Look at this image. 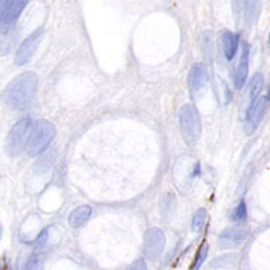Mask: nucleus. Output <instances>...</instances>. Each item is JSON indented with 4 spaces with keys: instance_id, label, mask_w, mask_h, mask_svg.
<instances>
[{
    "instance_id": "9b49d317",
    "label": "nucleus",
    "mask_w": 270,
    "mask_h": 270,
    "mask_svg": "<svg viewBox=\"0 0 270 270\" xmlns=\"http://www.w3.org/2000/svg\"><path fill=\"white\" fill-rule=\"evenodd\" d=\"M246 236H248V230L245 227L234 225L222 231V234L219 236V243L222 248H230L233 245H239Z\"/></svg>"
},
{
    "instance_id": "9d476101",
    "label": "nucleus",
    "mask_w": 270,
    "mask_h": 270,
    "mask_svg": "<svg viewBox=\"0 0 270 270\" xmlns=\"http://www.w3.org/2000/svg\"><path fill=\"white\" fill-rule=\"evenodd\" d=\"M248 69H249V45L248 42H242V54H240V60L234 72L236 89L240 90L245 86V81L248 78Z\"/></svg>"
},
{
    "instance_id": "dca6fc26",
    "label": "nucleus",
    "mask_w": 270,
    "mask_h": 270,
    "mask_svg": "<svg viewBox=\"0 0 270 270\" xmlns=\"http://www.w3.org/2000/svg\"><path fill=\"white\" fill-rule=\"evenodd\" d=\"M207 254H209V245L204 242V243L201 245V248H200L198 254H197V258H195V261H194L192 269L191 270H200L201 264H203V263H204V260L207 258Z\"/></svg>"
},
{
    "instance_id": "39448f33",
    "label": "nucleus",
    "mask_w": 270,
    "mask_h": 270,
    "mask_svg": "<svg viewBox=\"0 0 270 270\" xmlns=\"http://www.w3.org/2000/svg\"><path fill=\"white\" fill-rule=\"evenodd\" d=\"M44 35V30L39 29L36 32H33L30 36H27V39H24L21 42V45L18 47L17 53H15V65L18 66H23L24 63H27L30 60V57L33 56V53L36 51L39 42H41V38Z\"/></svg>"
},
{
    "instance_id": "4468645a",
    "label": "nucleus",
    "mask_w": 270,
    "mask_h": 270,
    "mask_svg": "<svg viewBox=\"0 0 270 270\" xmlns=\"http://www.w3.org/2000/svg\"><path fill=\"white\" fill-rule=\"evenodd\" d=\"M263 81H264V78H263V74H255L254 77H252V80H251V84H249V96H251V102H255L257 99H258V95H260V92L263 89Z\"/></svg>"
},
{
    "instance_id": "f257e3e1",
    "label": "nucleus",
    "mask_w": 270,
    "mask_h": 270,
    "mask_svg": "<svg viewBox=\"0 0 270 270\" xmlns=\"http://www.w3.org/2000/svg\"><path fill=\"white\" fill-rule=\"evenodd\" d=\"M38 89V77L35 72H24L14 78L3 92L5 105L14 111H21L27 108Z\"/></svg>"
},
{
    "instance_id": "6e6552de",
    "label": "nucleus",
    "mask_w": 270,
    "mask_h": 270,
    "mask_svg": "<svg viewBox=\"0 0 270 270\" xmlns=\"http://www.w3.org/2000/svg\"><path fill=\"white\" fill-rule=\"evenodd\" d=\"M26 5H27V2H24V0H18V2L5 0V2H2V8H0L2 27H9L11 24H14L18 20L23 9L26 8Z\"/></svg>"
},
{
    "instance_id": "a211bd4d",
    "label": "nucleus",
    "mask_w": 270,
    "mask_h": 270,
    "mask_svg": "<svg viewBox=\"0 0 270 270\" xmlns=\"http://www.w3.org/2000/svg\"><path fill=\"white\" fill-rule=\"evenodd\" d=\"M129 270H146V264H144L143 260H138V261H135V263L131 266V269Z\"/></svg>"
},
{
    "instance_id": "6ab92c4d",
    "label": "nucleus",
    "mask_w": 270,
    "mask_h": 270,
    "mask_svg": "<svg viewBox=\"0 0 270 270\" xmlns=\"http://www.w3.org/2000/svg\"><path fill=\"white\" fill-rule=\"evenodd\" d=\"M267 101H270V86H269V92H267Z\"/></svg>"
},
{
    "instance_id": "f3484780",
    "label": "nucleus",
    "mask_w": 270,
    "mask_h": 270,
    "mask_svg": "<svg viewBox=\"0 0 270 270\" xmlns=\"http://www.w3.org/2000/svg\"><path fill=\"white\" fill-rule=\"evenodd\" d=\"M246 216H248L246 204H245V201H240L239 206L236 207L234 213H233V221H245Z\"/></svg>"
},
{
    "instance_id": "f8f14e48",
    "label": "nucleus",
    "mask_w": 270,
    "mask_h": 270,
    "mask_svg": "<svg viewBox=\"0 0 270 270\" xmlns=\"http://www.w3.org/2000/svg\"><path fill=\"white\" fill-rule=\"evenodd\" d=\"M221 42H222V51L225 54V59L233 60L239 48V35L233 32H225L221 38Z\"/></svg>"
},
{
    "instance_id": "423d86ee",
    "label": "nucleus",
    "mask_w": 270,
    "mask_h": 270,
    "mask_svg": "<svg viewBox=\"0 0 270 270\" xmlns=\"http://www.w3.org/2000/svg\"><path fill=\"white\" fill-rule=\"evenodd\" d=\"M209 81V71L204 63H195L191 71H189V78H188V86L192 98H197L201 95Z\"/></svg>"
},
{
    "instance_id": "f03ea898",
    "label": "nucleus",
    "mask_w": 270,
    "mask_h": 270,
    "mask_svg": "<svg viewBox=\"0 0 270 270\" xmlns=\"http://www.w3.org/2000/svg\"><path fill=\"white\" fill-rule=\"evenodd\" d=\"M56 135V128L51 122L48 120H36L29 132V138H27V144H26V152L29 156H36L41 152H44L47 149V146L50 144V141L54 138Z\"/></svg>"
},
{
    "instance_id": "ddd939ff",
    "label": "nucleus",
    "mask_w": 270,
    "mask_h": 270,
    "mask_svg": "<svg viewBox=\"0 0 270 270\" xmlns=\"http://www.w3.org/2000/svg\"><path fill=\"white\" fill-rule=\"evenodd\" d=\"M90 215H92V207L90 206H80V207H77L69 215V225L72 228L83 227L89 221Z\"/></svg>"
},
{
    "instance_id": "20e7f679",
    "label": "nucleus",
    "mask_w": 270,
    "mask_h": 270,
    "mask_svg": "<svg viewBox=\"0 0 270 270\" xmlns=\"http://www.w3.org/2000/svg\"><path fill=\"white\" fill-rule=\"evenodd\" d=\"M30 128H32L30 120L23 119L11 129L9 135H8V140H6V152H8L9 156L15 158L26 149Z\"/></svg>"
},
{
    "instance_id": "0eeeda50",
    "label": "nucleus",
    "mask_w": 270,
    "mask_h": 270,
    "mask_svg": "<svg viewBox=\"0 0 270 270\" xmlns=\"http://www.w3.org/2000/svg\"><path fill=\"white\" fill-rule=\"evenodd\" d=\"M165 246V236L161 228H150L146 233V255L150 258H156Z\"/></svg>"
},
{
    "instance_id": "7ed1b4c3",
    "label": "nucleus",
    "mask_w": 270,
    "mask_h": 270,
    "mask_svg": "<svg viewBox=\"0 0 270 270\" xmlns=\"http://www.w3.org/2000/svg\"><path fill=\"white\" fill-rule=\"evenodd\" d=\"M182 135L188 144H195L201 135V119L192 104H185L179 111Z\"/></svg>"
},
{
    "instance_id": "2eb2a0df",
    "label": "nucleus",
    "mask_w": 270,
    "mask_h": 270,
    "mask_svg": "<svg viewBox=\"0 0 270 270\" xmlns=\"http://www.w3.org/2000/svg\"><path fill=\"white\" fill-rule=\"evenodd\" d=\"M206 219H207L206 209H198L192 216V230L194 231H201L204 228V225H206Z\"/></svg>"
},
{
    "instance_id": "aec40b11",
    "label": "nucleus",
    "mask_w": 270,
    "mask_h": 270,
    "mask_svg": "<svg viewBox=\"0 0 270 270\" xmlns=\"http://www.w3.org/2000/svg\"><path fill=\"white\" fill-rule=\"evenodd\" d=\"M269 44H270V35H269Z\"/></svg>"
},
{
    "instance_id": "1a4fd4ad",
    "label": "nucleus",
    "mask_w": 270,
    "mask_h": 270,
    "mask_svg": "<svg viewBox=\"0 0 270 270\" xmlns=\"http://www.w3.org/2000/svg\"><path fill=\"white\" fill-rule=\"evenodd\" d=\"M266 101H267V98H258L255 102H251V105L246 111V123H245L248 134H251L261 122L264 111H266Z\"/></svg>"
}]
</instances>
